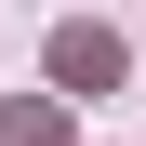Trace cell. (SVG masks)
Segmentation results:
<instances>
[{
  "label": "cell",
  "mask_w": 146,
  "mask_h": 146,
  "mask_svg": "<svg viewBox=\"0 0 146 146\" xmlns=\"http://www.w3.org/2000/svg\"><path fill=\"white\" fill-rule=\"evenodd\" d=\"M53 80L66 93H119V40L106 27H53Z\"/></svg>",
  "instance_id": "6da1fadb"
}]
</instances>
